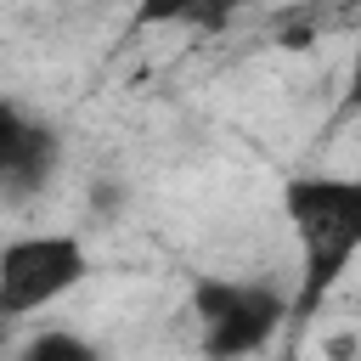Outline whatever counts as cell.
<instances>
[{
  "label": "cell",
  "instance_id": "1",
  "mask_svg": "<svg viewBox=\"0 0 361 361\" xmlns=\"http://www.w3.org/2000/svg\"><path fill=\"white\" fill-rule=\"evenodd\" d=\"M282 214L299 243V288L293 316H316V305L338 288L361 248V180L350 175H293L282 186Z\"/></svg>",
  "mask_w": 361,
  "mask_h": 361
},
{
  "label": "cell",
  "instance_id": "2",
  "mask_svg": "<svg viewBox=\"0 0 361 361\" xmlns=\"http://www.w3.org/2000/svg\"><path fill=\"white\" fill-rule=\"evenodd\" d=\"M90 276V248L73 231H34L0 248V316H34Z\"/></svg>",
  "mask_w": 361,
  "mask_h": 361
},
{
  "label": "cell",
  "instance_id": "3",
  "mask_svg": "<svg viewBox=\"0 0 361 361\" xmlns=\"http://www.w3.org/2000/svg\"><path fill=\"white\" fill-rule=\"evenodd\" d=\"M192 316L203 322V350L209 355H248V350L271 344V333L293 316V299H282L271 282L197 276Z\"/></svg>",
  "mask_w": 361,
  "mask_h": 361
},
{
  "label": "cell",
  "instance_id": "4",
  "mask_svg": "<svg viewBox=\"0 0 361 361\" xmlns=\"http://www.w3.org/2000/svg\"><path fill=\"white\" fill-rule=\"evenodd\" d=\"M56 164V135L34 124L17 102H0V186L34 192Z\"/></svg>",
  "mask_w": 361,
  "mask_h": 361
},
{
  "label": "cell",
  "instance_id": "5",
  "mask_svg": "<svg viewBox=\"0 0 361 361\" xmlns=\"http://www.w3.org/2000/svg\"><path fill=\"white\" fill-rule=\"evenodd\" d=\"M231 0H135V28H220Z\"/></svg>",
  "mask_w": 361,
  "mask_h": 361
},
{
  "label": "cell",
  "instance_id": "6",
  "mask_svg": "<svg viewBox=\"0 0 361 361\" xmlns=\"http://www.w3.org/2000/svg\"><path fill=\"white\" fill-rule=\"evenodd\" d=\"M28 355H34V361H56V355H68V361H90V344H85V338H68V333H45V338L28 344Z\"/></svg>",
  "mask_w": 361,
  "mask_h": 361
},
{
  "label": "cell",
  "instance_id": "7",
  "mask_svg": "<svg viewBox=\"0 0 361 361\" xmlns=\"http://www.w3.org/2000/svg\"><path fill=\"white\" fill-rule=\"evenodd\" d=\"M344 118L361 113V39H355V56H350V79H344V102H338Z\"/></svg>",
  "mask_w": 361,
  "mask_h": 361
},
{
  "label": "cell",
  "instance_id": "8",
  "mask_svg": "<svg viewBox=\"0 0 361 361\" xmlns=\"http://www.w3.org/2000/svg\"><path fill=\"white\" fill-rule=\"evenodd\" d=\"M0 338H6V316H0Z\"/></svg>",
  "mask_w": 361,
  "mask_h": 361
},
{
  "label": "cell",
  "instance_id": "9",
  "mask_svg": "<svg viewBox=\"0 0 361 361\" xmlns=\"http://www.w3.org/2000/svg\"><path fill=\"white\" fill-rule=\"evenodd\" d=\"M231 6H243V0H231Z\"/></svg>",
  "mask_w": 361,
  "mask_h": 361
}]
</instances>
